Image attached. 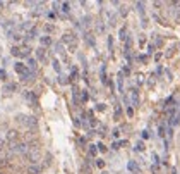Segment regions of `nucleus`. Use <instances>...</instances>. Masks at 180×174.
Instances as JSON below:
<instances>
[{
  "mask_svg": "<svg viewBox=\"0 0 180 174\" xmlns=\"http://www.w3.org/2000/svg\"><path fill=\"white\" fill-rule=\"evenodd\" d=\"M16 121L19 122V124L22 126H28V128H31V126H36L38 124V121H36V117L33 116H24V114H19V116H16Z\"/></svg>",
  "mask_w": 180,
  "mask_h": 174,
  "instance_id": "nucleus-1",
  "label": "nucleus"
},
{
  "mask_svg": "<svg viewBox=\"0 0 180 174\" xmlns=\"http://www.w3.org/2000/svg\"><path fill=\"white\" fill-rule=\"evenodd\" d=\"M26 157H28V160L31 162V165L36 164V162L40 160V150H38V147H29Z\"/></svg>",
  "mask_w": 180,
  "mask_h": 174,
  "instance_id": "nucleus-2",
  "label": "nucleus"
},
{
  "mask_svg": "<svg viewBox=\"0 0 180 174\" xmlns=\"http://www.w3.org/2000/svg\"><path fill=\"white\" fill-rule=\"evenodd\" d=\"M10 150L14 152V154H28V150H29V145L28 143H12L10 145Z\"/></svg>",
  "mask_w": 180,
  "mask_h": 174,
  "instance_id": "nucleus-3",
  "label": "nucleus"
},
{
  "mask_svg": "<svg viewBox=\"0 0 180 174\" xmlns=\"http://www.w3.org/2000/svg\"><path fill=\"white\" fill-rule=\"evenodd\" d=\"M14 69H16V73H19L21 76H24V74L28 73V67H26L22 62H17V64L14 66Z\"/></svg>",
  "mask_w": 180,
  "mask_h": 174,
  "instance_id": "nucleus-4",
  "label": "nucleus"
},
{
  "mask_svg": "<svg viewBox=\"0 0 180 174\" xmlns=\"http://www.w3.org/2000/svg\"><path fill=\"white\" fill-rule=\"evenodd\" d=\"M127 169L130 171V172H139V165L134 162V160H129L127 162Z\"/></svg>",
  "mask_w": 180,
  "mask_h": 174,
  "instance_id": "nucleus-5",
  "label": "nucleus"
},
{
  "mask_svg": "<svg viewBox=\"0 0 180 174\" xmlns=\"http://www.w3.org/2000/svg\"><path fill=\"white\" fill-rule=\"evenodd\" d=\"M28 172L29 174H40V172H41V167H40V165H36V164H33V165H29Z\"/></svg>",
  "mask_w": 180,
  "mask_h": 174,
  "instance_id": "nucleus-6",
  "label": "nucleus"
},
{
  "mask_svg": "<svg viewBox=\"0 0 180 174\" xmlns=\"http://www.w3.org/2000/svg\"><path fill=\"white\" fill-rule=\"evenodd\" d=\"M130 93H132V105H134V107H137V105H139V95H137V90L134 88V90H132Z\"/></svg>",
  "mask_w": 180,
  "mask_h": 174,
  "instance_id": "nucleus-7",
  "label": "nucleus"
},
{
  "mask_svg": "<svg viewBox=\"0 0 180 174\" xmlns=\"http://www.w3.org/2000/svg\"><path fill=\"white\" fill-rule=\"evenodd\" d=\"M115 119H120V117H122V109H120V107H117V109H115Z\"/></svg>",
  "mask_w": 180,
  "mask_h": 174,
  "instance_id": "nucleus-8",
  "label": "nucleus"
},
{
  "mask_svg": "<svg viewBox=\"0 0 180 174\" xmlns=\"http://www.w3.org/2000/svg\"><path fill=\"white\" fill-rule=\"evenodd\" d=\"M36 55H38L40 60H41V59H45V50H43V49H38V50H36Z\"/></svg>",
  "mask_w": 180,
  "mask_h": 174,
  "instance_id": "nucleus-9",
  "label": "nucleus"
},
{
  "mask_svg": "<svg viewBox=\"0 0 180 174\" xmlns=\"http://www.w3.org/2000/svg\"><path fill=\"white\" fill-rule=\"evenodd\" d=\"M28 66L34 71V69H36V60H34V59H29V60H28Z\"/></svg>",
  "mask_w": 180,
  "mask_h": 174,
  "instance_id": "nucleus-10",
  "label": "nucleus"
},
{
  "mask_svg": "<svg viewBox=\"0 0 180 174\" xmlns=\"http://www.w3.org/2000/svg\"><path fill=\"white\" fill-rule=\"evenodd\" d=\"M119 88H120V92L123 90V78H122V73L119 74Z\"/></svg>",
  "mask_w": 180,
  "mask_h": 174,
  "instance_id": "nucleus-11",
  "label": "nucleus"
},
{
  "mask_svg": "<svg viewBox=\"0 0 180 174\" xmlns=\"http://www.w3.org/2000/svg\"><path fill=\"white\" fill-rule=\"evenodd\" d=\"M41 43H43V45H50V43H52V38H48V36H43V38H41Z\"/></svg>",
  "mask_w": 180,
  "mask_h": 174,
  "instance_id": "nucleus-12",
  "label": "nucleus"
},
{
  "mask_svg": "<svg viewBox=\"0 0 180 174\" xmlns=\"http://www.w3.org/2000/svg\"><path fill=\"white\" fill-rule=\"evenodd\" d=\"M69 7H71V4H67V2H64V4H62V10H64V12H69Z\"/></svg>",
  "mask_w": 180,
  "mask_h": 174,
  "instance_id": "nucleus-13",
  "label": "nucleus"
},
{
  "mask_svg": "<svg viewBox=\"0 0 180 174\" xmlns=\"http://www.w3.org/2000/svg\"><path fill=\"white\" fill-rule=\"evenodd\" d=\"M16 138V131H9V135H7V140H14Z\"/></svg>",
  "mask_w": 180,
  "mask_h": 174,
  "instance_id": "nucleus-14",
  "label": "nucleus"
},
{
  "mask_svg": "<svg viewBox=\"0 0 180 174\" xmlns=\"http://www.w3.org/2000/svg\"><path fill=\"white\" fill-rule=\"evenodd\" d=\"M53 67H55V71L60 73V64H58V60H53Z\"/></svg>",
  "mask_w": 180,
  "mask_h": 174,
  "instance_id": "nucleus-15",
  "label": "nucleus"
},
{
  "mask_svg": "<svg viewBox=\"0 0 180 174\" xmlns=\"http://www.w3.org/2000/svg\"><path fill=\"white\" fill-rule=\"evenodd\" d=\"M136 150H141V152H142V150H144V143H142V141H139L137 145H136Z\"/></svg>",
  "mask_w": 180,
  "mask_h": 174,
  "instance_id": "nucleus-16",
  "label": "nucleus"
},
{
  "mask_svg": "<svg viewBox=\"0 0 180 174\" xmlns=\"http://www.w3.org/2000/svg\"><path fill=\"white\" fill-rule=\"evenodd\" d=\"M16 88V85H7V86L4 88V92H10V90H14Z\"/></svg>",
  "mask_w": 180,
  "mask_h": 174,
  "instance_id": "nucleus-17",
  "label": "nucleus"
},
{
  "mask_svg": "<svg viewBox=\"0 0 180 174\" xmlns=\"http://www.w3.org/2000/svg\"><path fill=\"white\" fill-rule=\"evenodd\" d=\"M137 9H139L141 14H144V4H137Z\"/></svg>",
  "mask_w": 180,
  "mask_h": 174,
  "instance_id": "nucleus-18",
  "label": "nucleus"
},
{
  "mask_svg": "<svg viewBox=\"0 0 180 174\" xmlns=\"http://www.w3.org/2000/svg\"><path fill=\"white\" fill-rule=\"evenodd\" d=\"M89 155H96V147L91 145V148H89Z\"/></svg>",
  "mask_w": 180,
  "mask_h": 174,
  "instance_id": "nucleus-19",
  "label": "nucleus"
},
{
  "mask_svg": "<svg viewBox=\"0 0 180 174\" xmlns=\"http://www.w3.org/2000/svg\"><path fill=\"white\" fill-rule=\"evenodd\" d=\"M7 78V74H5V71L4 69H0V79H5Z\"/></svg>",
  "mask_w": 180,
  "mask_h": 174,
  "instance_id": "nucleus-20",
  "label": "nucleus"
},
{
  "mask_svg": "<svg viewBox=\"0 0 180 174\" xmlns=\"http://www.w3.org/2000/svg\"><path fill=\"white\" fill-rule=\"evenodd\" d=\"M120 38H125V28H122V29H120Z\"/></svg>",
  "mask_w": 180,
  "mask_h": 174,
  "instance_id": "nucleus-21",
  "label": "nucleus"
},
{
  "mask_svg": "<svg viewBox=\"0 0 180 174\" xmlns=\"http://www.w3.org/2000/svg\"><path fill=\"white\" fill-rule=\"evenodd\" d=\"M96 165H98V167H103V165H105V162H103V160H96Z\"/></svg>",
  "mask_w": 180,
  "mask_h": 174,
  "instance_id": "nucleus-22",
  "label": "nucleus"
},
{
  "mask_svg": "<svg viewBox=\"0 0 180 174\" xmlns=\"http://www.w3.org/2000/svg\"><path fill=\"white\" fill-rule=\"evenodd\" d=\"M71 34H65V36H64V42H71Z\"/></svg>",
  "mask_w": 180,
  "mask_h": 174,
  "instance_id": "nucleus-23",
  "label": "nucleus"
},
{
  "mask_svg": "<svg viewBox=\"0 0 180 174\" xmlns=\"http://www.w3.org/2000/svg\"><path fill=\"white\" fill-rule=\"evenodd\" d=\"M119 135H120V131L119 129H113V136H115V138H119Z\"/></svg>",
  "mask_w": 180,
  "mask_h": 174,
  "instance_id": "nucleus-24",
  "label": "nucleus"
},
{
  "mask_svg": "<svg viewBox=\"0 0 180 174\" xmlns=\"http://www.w3.org/2000/svg\"><path fill=\"white\" fill-rule=\"evenodd\" d=\"M82 100H88V92H82Z\"/></svg>",
  "mask_w": 180,
  "mask_h": 174,
  "instance_id": "nucleus-25",
  "label": "nucleus"
},
{
  "mask_svg": "<svg viewBox=\"0 0 180 174\" xmlns=\"http://www.w3.org/2000/svg\"><path fill=\"white\" fill-rule=\"evenodd\" d=\"M98 148H100L101 152H105V150H106V148H105V145H101V143H100V145H98Z\"/></svg>",
  "mask_w": 180,
  "mask_h": 174,
  "instance_id": "nucleus-26",
  "label": "nucleus"
},
{
  "mask_svg": "<svg viewBox=\"0 0 180 174\" xmlns=\"http://www.w3.org/2000/svg\"><path fill=\"white\" fill-rule=\"evenodd\" d=\"M171 172H173V174H177V169H171Z\"/></svg>",
  "mask_w": 180,
  "mask_h": 174,
  "instance_id": "nucleus-27",
  "label": "nucleus"
}]
</instances>
